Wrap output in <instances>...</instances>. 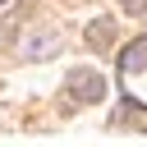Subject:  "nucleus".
Masks as SVG:
<instances>
[{
  "mask_svg": "<svg viewBox=\"0 0 147 147\" xmlns=\"http://www.w3.org/2000/svg\"><path fill=\"white\" fill-rule=\"evenodd\" d=\"M110 41H115V18H92L87 23V46L92 51H110Z\"/></svg>",
  "mask_w": 147,
  "mask_h": 147,
  "instance_id": "obj_3",
  "label": "nucleus"
},
{
  "mask_svg": "<svg viewBox=\"0 0 147 147\" xmlns=\"http://www.w3.org/2000/svg\"><path fill=\"white\" fill-rule=\"evenodd\" d=\"M0 5H9V0H0Z\"/></svg>",
  "mask_w": 147,
  "mask_h": 147,
  "instance_id": "obj_6",
  "label": "nucleus"
},
{
  "mask_svg": "<svg viewBox=\"0 0 147 147\" xmlns=\"http://www.w3.org/2000/svg\"><path fill=\"white\" fill-rule=\"evenodd\" d=\"M55 51H60V37H55V32H46L41 41H37V37L23 41V55H28V60H46V55H55Z\"/></svg>",
  "mask_w": 147,
  "mask_h": 147,
  "instance_id": "obj_4",
  "label": "nucleus"
},
{
  "mask_svg": "<svg viewBox=\"0 0 147 147\" xmlns=\"http://www.w3.org/2000/svg\"><path fill=\"white\" fill-rule=\"evenodd\" d=\"M119 83H124L129 101L147 106V37H138L133 46L119 51Z\"/></svg>",
  "mask_w": 147,
  "mask_h": 147,
  "instance_id": "obj_1",
  "label": "nucleus"
},
{
  "mask_svg": "<svg viewBox=\"0 0 147 147\" xmlns=\"http://www.w3.org/2000/svg\"><path fill=\"white\" fill-rule=\"evenodd\" d=\"M119 5H124L129 14H142V9H147V0H119Z\"/></svg>",
  "mask_w": 147,
  "mask_h": 147,
  "instance_id": "obj_5",
  "label": "nucleus"
},
{
  "mask_svg": "<svg viewBox=\"0 0 147 147\" xmlns=\"http://www.w3.org/2000/svg\"><path fill=\"white\" fill-rule=\"evenodd\" d=\"M64 92H69L74 101H87V106H92V101L106 96V74H96V69L83 64V69H74V74L64 78Z\"/></svg>",
  "mask_w": 147,
  "mask_h": 147,
  "instance_id": "obj_2",
  "label": "nucleus"
}]
</instances>
